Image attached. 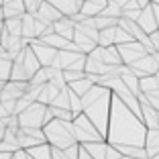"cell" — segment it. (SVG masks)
<instances>
[{"label": "cell", "mask_w": 159, "mask_h": 159, "mask_svg": "<svg viewBox=\"0 0 159 159\" xmlns=\"http://www.w3.org/2000/svg\"><path fill=\"white\" fill-rule=\"evenodd\" d=\"M145 125L131 112L120 100L112 94L110 98V114H108V129H106V141L108 145H131V147H143L145 141Z\"/></svg>", "instance_id": "1"}, {"label": "cell", "mask_w": 159, "mask_h": 159, "mask_svg": "<svg viewBox=\"0 0 159 159\" xmlns=\"http://www.w3.org/2000/svg\"><path fill=\"white\" fill-rule=\"evenodd\" d=\"M110 98H112V92L98 84H94L84 96H80V100H82V114L96 126V131L102 135V139L106 137V129H108Z\"/></svg>", "instance_id": "2"}, {"label": "cell", "mask_w": 159, "mask_h": 159, "mask_svg": "<svg viewBox=\"0 0 159 159\" xmlns=\"http://www.w3.org/2000/svg\"><path fill=\"white\" fill-rule=\"evenodd\" d=\"M43 135H45V143L55 147V149H67V147L75 145V137H74V126L71 120H49L47 125L41 126Z\"/></svg>", "instance_id": "3"}, {"label": "cell", "mask_w": 159, "mask_h": 159, "mask_svg": "<svg viewBox=\"0 0 159 159\" xmlns=\"http://www.w3.org/2000/svg\"><path fill=\"white\" fill-rule=\"evenodd\" d=\"M71 126H74V137H75V143L82 145V143H92V141H102V135L96 131V126L80 112L78 116H74L71 120Z\"/></svg>", "instance_id": "4"}, {"label": "cell", "mask_w": 159, "mask_h": 159, "mask_svg": "<svg viewBox=\"0 0 159 159\" xmlns=\"http://www.w3.org/2000/svg\"><path fill=\"white\" fill-rule=\"evenodd\" d=\"M47 106L41 102H31L27 108H25L19 116V125L25 126V129H41L43 126V116H45Z\"/></svg>", "instance_id": "5"}, {"label": "cell", "mask_w": 159, "mask_h": 159, "mask_svg": "<svg viewBox=\"0 0 159 159\" xmlns=\"http://www.w3.org/2000/svg\"><path fill=\"white\" fill-rule=\"evenodd\" d=\"M118 49V55H120V61L125 66H131L135 63L137 59H141L143 55H147L145 47L141 45L139 41H129V43H122V45H116Z\"/></svg>", "instance_id": "6"}, {"label": "cell", "mask_w": 159, "mask_h": 159, "mask_svg": "<svg viewBox=\"0 0 159 159\" xmlns=\"http://www.w3.org/2000/svg\"><path fill=\"white\" fill-rule=\"evenodd\" d=\"M129 67V71H131L135 78H145V75H153L157 74L159 66H157V61H155L153 55H143L141 59H137L135 63H131V66H126Z\"/></svg>", "instance_id": "7"}, {"label": "cell", "mask_w": 159, "mask_h": 159, "mask_svg": "<svg viewBox=\"0 0 159 159\" xmlns=\"http://www.w3.org/2000/svg\"><path fill=\"white\" fill-rule=\"evenodd\" d=\"M29 47H31V51L35 53V57L39 59L41 67L51 66L53 59H55V55H57V51H59V49H53V47H49V45H45V43H41L39 39L29 41Z\"/></svg>", "instance_id": "8"}, {"label": "cell", "mask_w": 159, "mask_h": 159, "mask_svg": "<svg viewBox=\"0 0 159 159\" xmlns=\"http://www.w3.org/2000/svg\"><path fill=\"white\" fill-rule=\"evenodd\" d=\"M33 16H35V19H39L41 23H45V25H53V23H57L63 14H61L55 6L49 2V0H43V4L39 6V10L33 14Z\"/></svg>", "instance_id": "9"}, {"label": "cell", "mask_w": 159, "mask_h": 159, "mask_svg": "<svg viewBox=\"0 0 159 159\" xmlns=\"http://www.w3.org/2000/svg\"><path fill=\"white\" fill-rule=\"evenodd\" d=\"M137 25H139V29L143 31V33H153V31H159L157 23H155V16H153V10H151V4L145 6V8H141V14L139 19H137Z\"/></svg>", "instance_id": "10"}, {"label": "cell", "mask_w": 159, "mask_h": 159, "mask_svg": "<svg viewBox=\"0 0 159 159\" xmlns=\"http://www.w3.org/2000/svg\"><path fill=\"white\" fill-rule=\"evenodd\" d=\"M143 149L147 153V159L159 153V129H147L145 141H143Z\"/></svg>", "instance_id": "11"}, {"label": "cell", "mask_w": 159, "mask_h": 159, "mask_svg": "<svg viewBox=\"0 0 159 159\" xmlns=\"http://www.w3.org/2000/svg\"><path fill=\"white\" fill-rule=\"evenodd\" d=\"M82 149L90 155L92 159H106V149H108V143L106 141H92V143H82Z\"/></svg>", "instance_id": "12"}, {"label": "cell", "mask_w": 159, "mask_h": 159, "mask_svg": "<svg viewBox=\"0 0 159 159\" xmlns=\"http://www.w3.org/2000/svg\"><path fill=\"white\" fill-rule=\"evenodd\" d=\"M74 20L70 16H61L57 23H53V33H57L59 37H63L66 41H71L74 39Z\"/></svg>", "instance_id": "13"}, {"label": "cell", "mask_w": 159, "mask_h": 159, "mask_svg": "<svg viewBox=\"0 0 159 159\" xmlns=\"http://www.w3.org/2000/svg\"><path fill=\"white\" fill-rule=\"evenodd\" d=\"M49 2H51L63 16H71V14L80 12V6H82V0H49Z\"/></svg>", "instance_id": "14"}, {"label": "cell", "mask_w": 159, "mask_h": 159, "mask_svg": "<svg viewBox=\"0 0 159 159\" xmlns=\"http://www.w3.org/2000/svg\"><path fill=\"white\" fill-rule=\"evenodd\" d=\"M2 12H4V19H20L25 14V6L23 0H8L2 4Z\"/></svg>", "instance_id": "15"}, {"label": "cell", "mask_w": 159, "mask_h": 159, "mask_svg": "<svg viewBox=\"0 0 159 159\" xmlns=\"http://www.w3.org/2000/svg\"><path fill=\"white\" fill-rule=\"evenodd\" d=\"M100 49V59L106 63V66H120V55H118L116 45H108V47H98Z\"/></svg>", "instance_id": "16"}, {"label": "cell", "mask_w": 159, "mask_h": 159, "mask_svg": "<svg viewBox=\"0 0 159 159\" xmlns=\"http://www.w3.org/2000/svg\"><path fill=\"white\" fill-rule=\"evenodd\" d=\"M159 90V70L153 75H145V78H139V92L147 94V92H157Z\"/></svg>", "instance_id": "17"}, {"label": "cell", "mask_w": 159, "mask_h": 159, "mask_svg": "<svg viewBox=\"0 0 159 159\" xmlns=\"http://www.w3.org/2000/svg\"><path fill=\"white\" fill-rule=\"evenodd\" d=\"M57 94H59V88L47 82V84H45V86H41V90H39L37 102H41V104H45V106H49V104L53 102V98H55Z\"/></svg>", "instance_id": "18"}, {"label": "cell", "mask_w": 159, "mask_h": 159, "mask_svg": "<svg viewBox=\"0 0 159 159\" xmlns=\"http://www.w3.org/2000/svg\"><path fill=\"white\" fill-rule=\"evenodd\" d=\"M25 153L31 159H51V145L41 143V145H35V147H31V149H27Z\"/></svg>", "instance_id": "19"}, {"label": "cell", "mask_w": 159, "mask_h": 159, "mask_svg": "<svg viewBox=\"0 0 159 159\" xmlns=\"http://www.w3.org/2000/svg\"><path fill=\"white\" fill-rule=\"evenodd\" d=\"M92 86H94V82L88 78V75H86V78H82V80H75V82H70V84H67V88H70L74 94H78V96H84V94L88 92V90L92 88Z\"/></svg>", "instance_id": "20"}, {"label": "cell", "mask_w": 159, "mask_h": 159, "mask_svg": "<svg viewBox=\"0 0 159 159\" xmlns=\"http://www.w3.org/2000/svg\"><path fill=\"white\" fill-rule=\"evenodd\" d=\"M78 151H80V145L75 143V145L67 147V149H55V147H51V159H78Z\"/></svg>", "instance_id": "21"}, {"label": "cell", "mask_w": 159, "mask_h": 159, "mask_svg": "<svg viewBox=\"0 0 159 159\" xmlns=\"http://www.w3.org/2000/svg\"><path fill=\"white\" fill-rule=\"evenodd\" d=\"M114 29L116 27H108V29H100L98 31V47H108V45H114Z\"/></svg>", "instance_id": "22"}, {"label": "cell", "mask_w": 159, "mask_h": 159, "mask_svg": "<svg viewBox=\"0 0 159 159\" xmlns=\"http://www.w3.org/2000/svg\"><path fill=\"white\" fill-rule=\"evenodd\" d=\"M120 80H122V84H125L126 88L131 90L133 94H137V96L141 94V92H139V78H135V75L129 71V67H126L125 74H120Z\"/></svg>", "instance_id": "23"}, {"label": "cell", "mask_w": 159, "mask_h": 159, "mask_svg": "<svg viewBox=\"0 0 159 159\" xmlns=\"http://www.w3.org/2000/svg\"><path fill=\"white\" fill-rule=\"evenodd\" d=\"M98 14H100V16H108V19H120V16H122V8H118V6L112 4V2H108Z\"/></svg>", "instance_id": "24"}, {"label": "cell", "mask_w": 159, "mask_h": 159, "mask_svg": "<svg viewBox=\"0 0 159 159\" xmlns=\"http://www.w3.org/2000/svg\"><path fill=\"white\" fill-rule=\"evenodd\" d=\"M49 110H51L53 118H57V120H74V114H71L67 108H55V106H49Z\"/></svg>", "instance_id": "25"}, {"label": "cell", "mask_w": 159, "mask_h": 159, "mask_svg": "<svg viewBox=\"0 0 159 159\" xmlns=\"http://www.w3.org/2000/svg\"><path fill=\"white\" fill-rule=\"evenodd\" d=\"M129 41H135V39L126 33V31H122L120 27L114 29V45H122V43H129Z\"/></svg>", "instance_id": "26"}, {"label": "cell", "mask_w": 159, "mask_h": 159, "mask_svg": "<svg viewBox=\"0 0 159 159\" xmlns=\"http://www.w3.org/2000/svg\"><path fill=\"white\" fill-rule=\"evenodd\" d=\"M43 4V0H23V6H25V12L29 14H35L39 10V6Z\"/></svg>", "instance_id": "27"}, {"label": "cell", "mask_w": 159, "mask_h": 159, "mask_svg": "<svg viewBox=\"0 0 159 159\" xmlns=\"http://www.w3.org/2000/svg\"><path fill=\"white\" fill-rule=\"evenodd\" d=\"M139 14H141V8H137V10H122V19H129V20H135L137 23Z\"/></svg>", "instance_id": "28"}, {"label": "cell", "mask_w": 159, "mask_h": 159, "mask_svg": "<svg viewBox=\"0 0 159 159\" xmlns=\"http://www.w3.org/2000/svg\"><path fill=\"white\" fill-rule=\"evenodd\" d=\"M147 37H149L151 45L155 47V51H157V47H159V31H153V33H149V35H147Z\"/></svg>", "instance_id": "29"}, {"label": "cell", "mask_w": 159, "mask_h": 159, "mask_svg": "<svg viewBox=\"0 0 159 159\" xmlns=\"http://www.w3.org/2000/svg\"><path fill=\"white\" fill-rule=\"evenodd\" d=\"M118 157H120V153H118L114 147L108 145V149H106V159H118Z\"/></svg>", "instance_id": "30"}, {"label": "cell", "mask_w": 159, "mask_h": 159, "mask_svg": "<svg viewBox=\"0 0 159 159\" xmlns=\"http://www.w3.org/2000/svg\"><path fill=\"white\" fill-rule=\"evenodd\" d=\"M151 10H153L155 23H157V27H159V4H157V2H151Z\"/></svg>", "instance_id": "31"}, {"label": "cell", "mask_w": 159, "mask_h": 159, "mask_svg": "<svg viewBox=\"0 0 159 159\" xmlns=\"http://www.w3.org/2000/svg\"><path fill=\"white\" fill-rule=\"evenodd\" d=\"M4 133H6V118H0V141H2Z\"/></svg>", "instance_id": "32"}, {"label": "cell", "mask_w": 159, "mask_h": 159, "mask_svg": "<svg viewBox=\"0 0 159 159\" xmlns=\"http://www.w3.org/2000/svg\"><path fill=\"white\" fill-rule=\"evenodd\" d=\"M78 159H92V157H90V155L86 153V151L82 149V147H80V151H78Z\"/></svg>", "instance_id": "33"}, {"label": "cell", "mask_w": 159, "mask_h": 159, "mask_svg": "<svg viewBox=\"0 0 159 159\" xmlns=\"http://www.w3.org/2000/svg\"><path fill=\"white\" fill-rule=\"evenodd\" d=\"M108 2H112V4H116L118 8H122V6H125L126 2H129V0H108Z\"/></svg>", "instance_id": "34"}, {"label": "cell", "mask_w": 159, "mask_h": 159, "mask_svg": "<svg viewBox=\"0 0 159 159\" xmlns=\"http://www.w3.org/2000/svg\"><path fill=\"white\" fill-rule=\"evenodd\" d=\"M118 159H133V157H125V155H120V157H118Z\"/></svg>", "instance_id": "35"}, {"label": "cell", "mask_w": 159, "mask_h": 159, "mask_svg": "<svg viewBox=\"0 0 159 159\" xmlns=\"http://www.w3.org/2000/svg\"><path fill=\"white\" fill-rule=\"evenodd\" d=\"M157 53H159V47H157Z\"/></svg>", "instance_id": "36"}, {"label": "cell", "mask_w": 159, "mask_h": 159, "mask_svg": "<svg viewBox=\"0 0 159 159\" xmlns=\"http://www.w3.org/2000/svg\"><path fill=\"white\" fill-rule=\"evenodd\" d=\"M157 4H159V0H157Z\"/></svg>", "instance_id": "37"}]
</instances>
